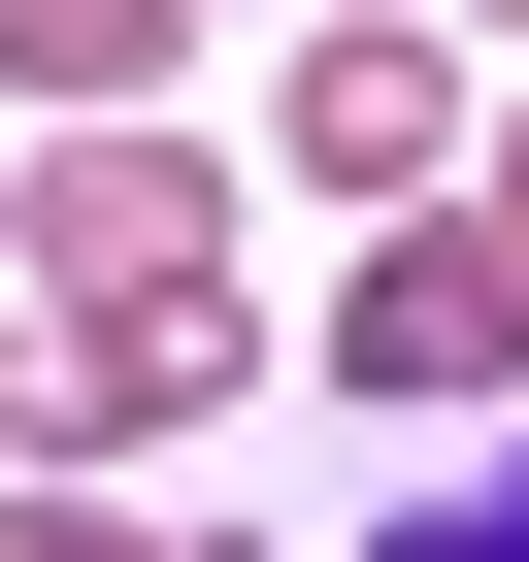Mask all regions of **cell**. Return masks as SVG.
I'll return each mask as SVG.
<instances>
[{
  "instance_id": "obj_5",
  "label": "cell",
  "mask_w": 529,
  "mask_h": 562,
  "mask_svg": "<svg viewBox=\"0 0 529 562\" xmlns=\"http://www.w3.org/2000/svg\"><path fill=\"white\" fill-rule=\"evenodd\" d=\"M166 34H199V0H0V100L100 133V100H166Z\"/></svg>"
},
{
  "instance_id": "obj_1",
  "label": "cell",
  "mask_w": 529,
  "mask_h": 562,
  "mask_svg": "<svg viewBox=\"0 0 529 562\" xmlns=\"http://www.w3.org/2000/svg\"><path fill=\"white\" fill-rule=\"evenodd\" d=\"M496 364H529L496 199H364V265H331V397H496Z\"/></svg>"
},
{
  "instance_id": "obj_3",
  "label": "cell",
  "mask_w": 529,
  "mask_h": 562,
  "mask_svg": "<svg viewBox=\"0 0 529 562\" xmlns=\"http://www.w3.org/2000/svg\"><path fill=\"white\" fill-rule=\"evenodd\" d=\"M199 265H232V166H166V133L100 100V166H34V299L100 331V299H199Z\"/></svg>"
},
{
  "instance_id": "obj_4",
  "label": "cell",
  "mask_w": 529,
  "mask_h": 562,
  "mask_svg": "<svg viewBox=\"0 0 529 562\" xmlns=\"http://www.w3.org/2000/svg\"><path fill=\"white\" fill-rule=\"evenodd\" d=\"M232 364H264V299L199 265V299H100V364H0V430H199Z\"/></svg>"
},
{
  "instance_id": "obj_10",
  "label": "cell",
  "mask_w": 529,
  "mask_h": 562,
  "mask_svg": "<svg viewBox=\"0 0 529 562\" xmlns=\"http://www.w3.org/2000/svg\"><path fill=\"white\" fill-rule=\"evenodd\" d=\"M463 34H529V0H463Z\"/></svg>"
},
{
  "instance_id": "obj_8",
  "label": "cell",
  "mask_w": 529,
  "mask_h": 562,
  "mask_svg": "<svg viewBox=\"0 0 529 562\" xmlns=\"http://www.w3.org/2000/svg\"><path fill=\"white\" fill-rule=\"evenodd\" d=\"M496 265H529V100H496Z\"/></svg>"
},
{
  "instance_id": "obj_2",
  "label": "cell",
  "mask_w": 529,
  "mask_h": 562,
  "mask_svg": "<svg viewBox=\"0 0 529 562\" xmlns=\"http://www.w3.org/2000/svg\"><path fill=\"white\" fill-rule=\"evenodd\" d=\"M264 166L430 199V166H463V0H430V34H397V0H331V34H299V100H264Z\"/></svg>"
},
{
  "instance_id": "obj_6",
  "label": "cell",
  "mask_w": 529,
  "mask_h": 562,
  "mask_svg": "<svg viewBox=\"0 0 529 562\" xmlns=\"http://www.w3.org/2000/svg\"><path fill=\"white\" fill-rule=\"evenodd\" d=\"M364 562H529V430H463L430 496H364Z\"/></svg>"
},
{
  "instance_id": "obj_9",
  "label": "cell",
  "mask_w": 529,
  "mask_h": 562,
  "mask_svg": "<svg viewBox=\"0 0 529 562\" xmlns=\"http://www.w3.org/2000/svg\"><path fill=\"white\" fill-rule=\"evenodd\" d=\"M0 265H34V166H0Z\"/></svg>"
},
{
  "instance_id": "obj_7",
  "label": "cell",
  "mask_w": 529,
  "mask_h": 562,
  "mask_svg": "<svg viewBox=\"0 0 529 562\" xmlns=\"http://www.w3.org/2000/svg\"><path fill=\"white\" fill-rule=\"evenodd\" d=\"M0 562H166V529H100V496H34V529H0Z\"/></svg>"
}]
</instances>
